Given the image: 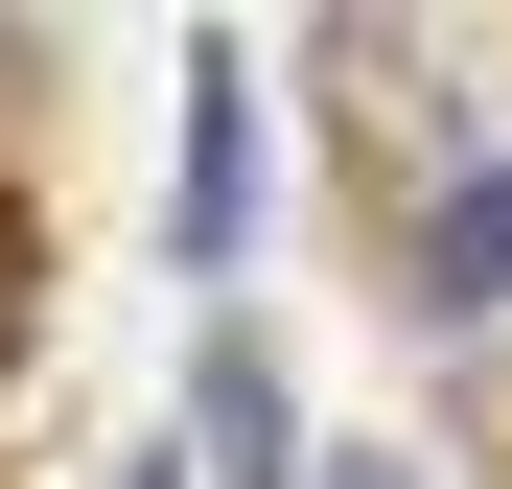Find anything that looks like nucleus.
I'll return each instance as SVG.
<instances>
[{
	"label": "nucleus",
	"instance_id": "39448f33",
	"mask_svg": "<svg viewBox=\"0 0 512 489\" xmlns=\"http://www.w3.org/2000/svg\"><path fill=\"white\" fill-rule=\"evenodd\" d=\"M140 489H187V443H163V466H140Z\"/></svg>",
	"mask_w": 512,
	"mask_h": 489
},
{
	"label": "nucleus",
	"instance_id": "f03ea898",
	"mask_svg": "<svg viewBox=\"0 0 512 489\" xmlns=\"http://www.w3.org/2000/svg\"><path fill=\"white\" fill-rule=\"evenodd\" d=\"M163 257H187V280L256 257V70H233V47H187V187H163Z\"/></svg>",
	"mask_w": 512,
	"mask_h": 489
},
{
	"label": "nucleus",
	"instance_id": "20e7f679",
	"mask_svg": "<svg viewBox=\"0 0 512 489\" xmlns=\"http://www.w3.org/2000/svg\"><path fill=\"white\" fill-rule=\"evenodd\" d=\"M326 489H419V466H326Z\"/></svg>",
	"mask_w": 512,
	"mask_h": 489
},
{
	"label": "nucleus",
	"instance_id": "f257e3e1",
	"mask_svg": "<svg viewBox=\"0 0 512 489\" xmlns=\"http://www.w3.org/2000/svg\"><path fill=\"white\" fill-rule=\"evenodd\" d=\"M396 280L443 303V326H489V303H512V140L419 163V210H396Z\"/></svg>",
	"mask_w": 512,
	"mask_h": 489
},
{
	"label": "nucleus",
	"instance_id": "7ed1b4c3",
	"mask_svg": "<svg viewBox=\"0 0 512 489\" xmlns=\"http://www.w3.org/2000/svg\"><path fill=\"white\" fill-rule=\"evenodd\" d=\"M187 489H326V466H303V396H280L256 326H210V350H187Z\"/></svg>",
	"mask_w": 512,
	"mask_h": 489
}]
</instances>
